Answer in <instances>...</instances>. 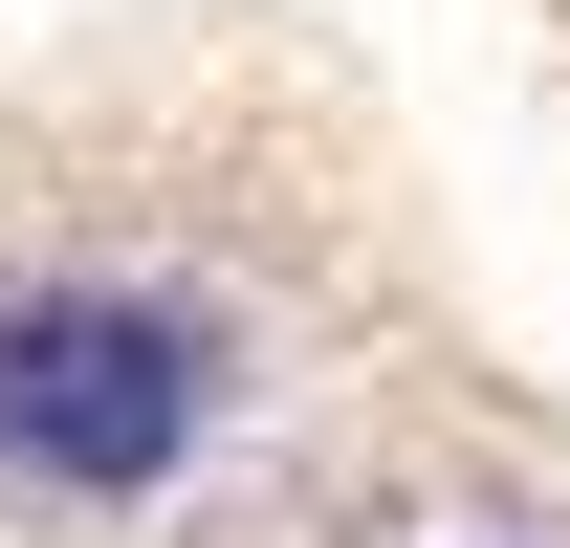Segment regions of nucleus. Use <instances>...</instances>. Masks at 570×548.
I'll list each match as a JSON object with an SVG mask.
<instances>
[{
    "label": "nucleus",
    "mask_w": 570,
    "mask_h": 548,
    "mask_svg": "<svg viewBox=\"0 0 570 548\" xmlns=\"http://www.w3.org/2000/svg\"><path fill=\"white\" fill-rule=\"evenodd\" d=\"M264 417V307L219 264H0V505L154 527Z\"/></svg>",
    "instance_id": "obj_1"
}]
</instances>
